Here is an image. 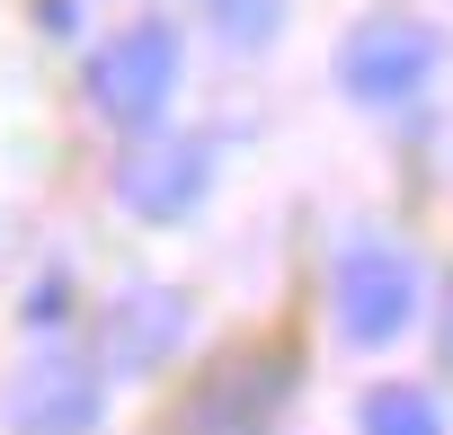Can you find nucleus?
<instances>
[{"instance_id":"1","label":"nucleus","mask_w":453,"mask_h":435,"mask_svg":"<svg viewBox=\"0 0 453 435\" xmlns=\"http://www.w3.org/2000/svg\"><path fill=\"white\" fill-rule=\"evenodd\" d=\"M294 400V347H241L222 355L204 382L178 391V408L160 417V435H267Z\"/></svg>"},{"instance_id":"2","label":"nucleus","mask_w":453,"mask_h":435,"mask_svg":"<svg viewBox=\"0 0 453 435\" xmlns=\"http://www.w3.org/2000/svg\"><path fill=\"white\" fill-rule=\"evenodd\" d=\"M169 89H178V27H160V19H142L89 54V98L107 125H151L169 107Z\"/></svg>"},{"instance_id":"3","label":"nucleus","mask_w":453,"mask_h":435,"mask_svg":"<svg viewBox=\"0 0 453 435\" xmlns=\"http://www.w3.org/2000/svg\"><path fill=\"white\" fill-rule=\"evenodd\" d=\"M426 72H435V27L418 19H365L338 45V89L356 107H400L426 89Z\"/></svg>"},{"instance_id":"4","label":"nucleus","mask_w":453,"mask_h":435,"mask_svg":"<svg viewBox=\"0 0 453 435\" xmlns=\"http://www.w3.org/2000/svg\"><path fill=\"white\" fill-rule=\"evenodd\" d=\"M409 311H418V267H409V249L356 240V249L338 258V329H347L356 347H382V338L409 329Z\"/></svg>"},{"instance_id":"5","label":"nucleus","mask_w":453,"mask_h":435,"mask_svg":"<svg viewBox=\"0 0 453 435\" xmlns=\"http://www.w3.org/2000/svg\"><path fill=\"white\" fill-rule=\"evenodd\" d=\"M0 417H10V435H89L98 426V373L81 355H36L0 391Z\"/></svg>"},{"instance_id":"6","label":"nucleus","mask_w":453,"mask_h":435,"mask_svg":"<svg viewBox=\"0 0 453 435\" xmlns=\"http://www.w3.org/2000/svg\"><path fill=\"white\" fill-rule=\"evenodd\" d=\"M204 187H213V151L187 142V134L142 142V151H125V169H116V195L142 213V223H178V213H196Z\"/></svg>"},{"instance_id":"7","label":"nucleus","mask_w":453,"mask_h":435,"mask_svg":"<svg viewBox=\"0 0 453 435\" xmlns=\"http://www.w3.org/2000/svg\"><path fill=\"white\" fill-rule=\"evenodd\" d=\"M178 338H187V294H169V285H134V294L107 311V364H116V373L169 364Z\"/></svg>"},{"instance_id":"8","label":"nucleus","mask_w":453,"mask_h":435,"mask_svg":"<svg viewBox=\"0 0 453 435\" xmlns=\"http://www.w3.org/2000/svg\"><path fill=\"white\" fill-rule=\"evenodd\" d=\"M356 426L365 435H444V408H435L426 382H373L365 408H356Z\"/></svg>"},{"instance_id":"9","label":"nucleus","mask_w":453,"mask_h":435,"mask_svg":"<svg viewBox=\"0 0 453 435\" xmlns=\"http://www.w3.org/2000/svg\"><path fill=\"white\" fill-rule=\"evenodd\" d=\"M196 10L213 19V36H222V45H241V54L276 45V27H285V0H196Z\"/></svg>"}]
</instances>
